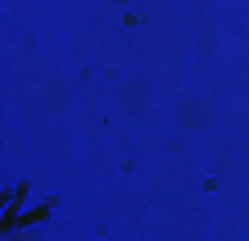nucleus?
I'll return each instance as SVG.
<instances>
[]
</instances>
